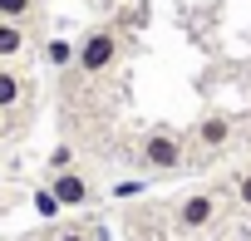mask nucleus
<instances>
[{
    "label": "nucleus",
    "mask_w": 251,
    "mask_h": 241,
    "mask_svg": "<svg viewBox=\"0 0 251 241\" xmlns=\"http://www.w3.org/2000/svg\"><path fill=\"white\" fill-rule=\"evenodd\" d=\"M138 163L148 172H177V168H187V143L173 128H153L138 138Z\"/></svg>",
    "instance_id": "obj_1"
},
{
    "label": "nucleus",
    "mask_w": 251,
    "mask_h": 241,
    "mask_svg": "<svg viewBox=\"0 0 251 241\" xmlns=\"http://www.w3.org/2000/svg\"><path fill=\"white\" fill-rule=\"evenodd\" d=\"M113 59H118V35H113L108 25H94V30L79 40V49H74V69H79V74H108Z\"/></svg>",
    "instance_id": "obj_2"
},
{
    "label": "nucleus",
    "mask_w": 251,
    "mask_h": 241,
    "mask_svg": "<svg viewBox=\"0 0 251 241\" xmlns=\"http://www.w3.org/2000/svg\"><path fill=\"white\" fill-rule=\"evenodd\" d=\"M217 212H222L217 192H187V197L173 207V226H177L182 236H197V231H207V226L217 221Z\"/></svg>",
    "instance_id": "obj_3"
},
{
    "label": "nucleus",
    "mask_w": 251,
    "mask_h": 241,
    "mask_svg": "<svg viewBox=\"0 0 251 241\" xmlns=\"http://www.w3.org/2000/svg\"><path fill=\"white\" fill-rule=\"evenodd\" d=\"M50 192L59 197V207H84V202L94 197V192H89V182H84V177H79L74 168L54 172V177H50Z\"/></svg>",
    "instance_id": "obj_4"
},
{
    "label": "nucleus",
    "mask_w": 251,
    "mask_h": 241,
    "mask_svg": "<svg viewBox=\"0 0 251 241\" xmlns=\"http://www.w3.org/2000/svg\"><path fill=\"white\" fill-rule=\"evenodd\" d=\"M192 143H202V148H226V143H231V118H226V113H207L202 123L192 128Z\"/></svg>",
    "instance_id": "obj_5"
},
{
    "label": "nucleus",
    "mask_w": 251,
    "mask_h": 241,
    "mask_svg": "<svg viewBox=\"0 0 251 241\" xmlns=\"http://www.w3.org/2000/svg\"><path fill=\"white\" fill-rule=\"evenodd\" d=\"M30 98V84L15 74V69H5V64H0V113H10V108H20Z\"/></svg>",
    "instance_id": "obj_6"
},
{
    "label": "nucleus",
    "mask_w": 251,
    "mask_h": 241,
    "mask_svg": "<svg viewBox=\"0 0 251 241\" xmlns=\"http://www.w3.org/2000/svg\"><path fill=\"white\" fill-rule=\"evenodd\" d=\"M25 20H0V64L5 59H15V54H25Z\"/></svg>",
    "instance_id": "obj_7"
},
{
    "label": "nucleus",
    "mask_w": 251,
    "mask_h": 241,
    "mask_svg": "<svg viewBox=\"0 0 251 241\" xmlns=\"http://www.w3.org/2000/svg\"><path fill=\"white\" fill-rule=\"evenodd\" d=\"M74 49H79V45H69V40H50V45H45V59H50L54 69H69V64H74Z\"/></svg>",
    "instance_id": "obj_8"
},
{
    "label": "nucleus",
    "mask_w": 251,
    "mask_h": 241,
    "mask_svg": "<svg viewBox=\"0 0 251 241\" xmlns=\"http://www.w3.org/2000/svg\"><path fill=\"white\" fill-rule=\"evenodd\" d=\"M35 0H0V20H30Z\"/></svg>",
    "instance_id": "obj_9"
},
{
    "label": "nucleus",
    "mask_w": 251,
    "mask_h": 241,
    "mask_svg": "<svg viewBox=\"0 0 251 241\" xmlns=\"http://www.w3.org/2000/svg\"><path fill=\"white\" fill-rule=\"evenodd\" d=\"M35 212H40V217H45V221H54V217H59V212H64V207H59V197H54V192H50V187H40V192H35Z\"/></svg>",
    "instance_id": "obj_10"
},
{
    "label": "nucleus",
    "mask_w": 251,
    "mask_h": 241,
    "mask_svg": "<svg viewBox=\"0 0 251 241\" xmlns=\"http://www.w3.org/2000/svg\"><path fill=\"white\" fill-rule=\"evenodd\" d=\"M50 168H54V172H64V168H74V148H69V143H59V148L50 153Z\"/></svg>",
    "instance_id": "obj_11"
},
{
    "label": "nucleus",
    "mask_w": 251,
    "mask_h": 241,
    "mask_svg": "<svg viewBox=\"0 0 251 241\" xmlns=\"http://www.w3.org/2000/svg\"><path fill=\"white\" fill-rule=\"evenodd\" d=\"M143 192H148V182H138V177H128V182L113 187V197H123V202H128V197H143Z\"/></svg>",
    "instance_id": "obj_12"
},
{
    "label": "nucleus",
    "mask_w": 251,
    "mask_h": 241,
    "mask_svg": "<svg viewBox=\"0 0 251 241\" xmlns=\"http://www.w3.org/2000/svg\"><path fill=\"white\" fill-rule=\"evenodd\" d=\"M236 202H241V207H251V168H241V172H236Z\"/></svg>",
    "instance_id": "obj_13"
},
{
    "label": "nucleus",
    "mask_w": 251,
    "mask_h": 241,
    "mask_svg": "<svg viewBox=\"0 0 251 241\" xmlns=\"http://www.w3.org/2000/svg\"><path fill=\"white\" fill-rule=\"evenodd\" d=\"M59 241H99V236H89V231H59Z\"/></svg>",
    "instance_id": "obj_14"
},
{
    "label": "nucleus",
    "mask_w": 251,
    "mask_h": 241,
    "mask_svg": "<svg viewBox=\"0 0 251 241\" xmlns=\"http://www.w3.org/2000/svg\"><path fill=\"white\" fill-rule=\"evenodd\" d=\"M0 138H5V123H0Z\"/></svg>",
    "instance_id": "obj_15"
}]
</instances>
